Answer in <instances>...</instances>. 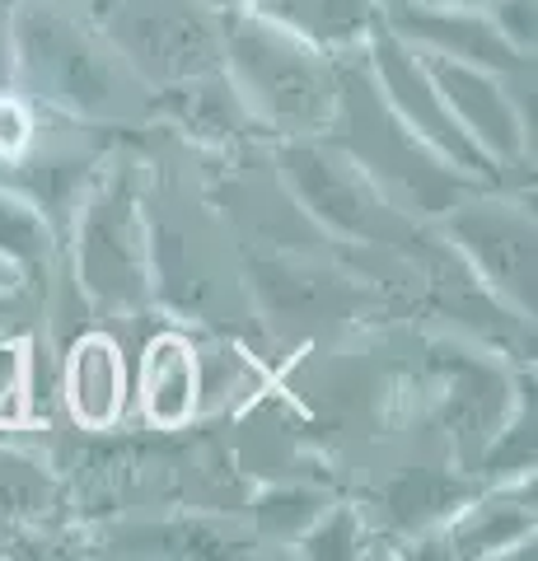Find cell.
Returning a JSON list of instances; mask_svg holds the SVG:
<instances>
[{
  "label": "cell",
  "mask_w": 538,
  "mask_h": 561,
  "mask_svg": "<svg viewBox=\"0 0 538 561\" xmlns=\"http://www.w3.org/2000/svg\"><path fill=\"white\" fill-rule=\"evenodd\" d=\"M445 375V426L449 440L459 449L463 472H473L482 449L492 445V435L501 431V421L511 416V402L519 383L506 375V365L488 360L482 351H445L440 356Z\"/></svg>",
  "instance_id": "30bf717a"
},
{
  "label": "cell",
  "mask_w": 538,
  "mask_h": 561,
  "mask_svg": "<svg viewBox=\"0 0 538 561\" xmlns=\"http://www.w3.org/2000/svg\"><path fill=\"white\" fill-rule=\"evenodd\" d=\"M492 28L506 38L519 57H534L538 43V0H478Z\"/></svg>",
  "instance_id": "603a6c76"
},
{
  "label": "cell",
  "mask_w": 538,
  "mask_h": 561,
  "mask_svg": "<svg viewBox=\"0 0 538 561\" xmlns=\"http://www.w3.org/2000/svg\"><path fill=\"white\" fill-rule=\"evenodd\" d=\"M76 286L99 313H141L154 295V239L141 202V164L127 154L90 173L71 210Z\"/></svg>",
  "instance_id": "3957f363"
},
{
  "label": "cell",
  "mask_w": 538,
  "mask_h": 561,
  "mask_svg": "<svg viewBox=\"0 0 538 561\" xmlns=\"http://www.w3.org/2000/svg\"><path fill=\"white\" fill-rule=\"evenodd\" d=\"M323 505L328 501L319 496V491H309V486H272V491L257 496L253 515H257V529H263L267 538L295 542V538L309 529V519H314Z\"/></svg>",
  "instance_id": "d6986e66"
},
{
  "label": "cell",
  "mask_w": 538,
  "mask_h": 561,
  "mask_svg": "<svg viewBox=\"0 0 538 561\" xmlns=\"http://www.w3.org/2000/svg\"><path fill=\"white\" fill-rule=\"evenodd\" d=\"M57 253H61V230L47 220V210L28 192L0 179V257L24 280H43L57 267Z\"/></svg>",
  "instance_id": "2e32d148"
},
{
  "label": "cell",
  "mask_w": 538,
  "mask_h": 561,
  "mask_svg": "<svg viewBox=\"0 0 538 561\" xmlns=\"http://www.w3.org/2000/svg\"><path fill=\"white\" fill-rule=\"evenodd\" d=\"M220 66L263 131L286 140L333 131L342 99L337 57L309 47L267 14L249 5L220 10Z\"/></svg>",
  "instance_id": "7a4b0ae2"
},
{
  "label": "cell",
  "mask_w": 538,
  "mask_h": 561,
  "mask_svg": "<svg viewBox=\"0 0 538 561\" xmlns=\"http://www.w3.org/2000/svg\"><path fill=\"white\" fill-rule=\"evenodd\" d=\"M426 5H478V0H426Z\"/></svg>",
  "instance_id": "83f0119b"
},
{
  "label": "cell",
  "mask_w": 538,
  "mask_h": 561,
  "mask_svg": "<svg viewBox=\"0 0 538 561\" xmlns=\"http://www.w3.org/2000/svg\"><path fill=\"white\" fill-rule=\"evenodd\" d=\"M90 24L146 90L220 66V10L211 0H94Z\"/></svg>",
  "instance_id": "5b68a950"
},
{
  "label": "cell",
  "mask_w": 538,
  "mask_h": 561,
  "mask_svg": "<svg viewBox=\"0 0 538 561\" xmlns=\"http://www.w3.org/2000/svg\"><path fill=\"white\" fill-rule=\"evenodd\" d=\"M51 486L33 463L0 454V515H38L47 511Z\"/></svg>",
  "instance_id": "44dd1931"
},
{
  "label": "cell",
  "mask_w": 538,
  "mask_h": 561,
  "mask_svg": "<svg viewBox=\"0 0 538 561\" xmlns=\"http://www.w3.org/2000/svg\"><path fill=\"white\" fill-rule=\"evenodd\" d=\"M0 90H14V5L0 0Z\"/></svg>",
  "instance_id": "cb8c5ba5"
},
{
  "label": "cell",
  "mask_w": 538,
  "mask_h": 561,
  "mask_svg": "<svg viewBox=\"0 0 538 561\" xmlns=\"http://www.w3.org/2000/svg\"><path fill=\"white\" fill-rule=\"evenodd\" d=\"M33 389V346L14 337L5 328L0 332V421H24V402Z\"/></svg>",
  "instance_id": "ffe728a7"
},
{
  "label": "cell",
  "mask_w": 538,
  "mask_h": 561,
  "mask_svg": "<svg viewBox=\"0 0 538 561\" xmlns=\"http://www.w3.org/2000/svg\"><path fill=\"white\" fill-rule=\"evenodd\" d=\"M422 61L431 70V80H436L445 108L455 113V122L468 136H473V146L488 154L501 173L525 169L529 154H534V117L525 113L519 90H515L519 70L515 76H496V70H488V66L426 57V51H422Z\"/></svg>",
  "instance_id": "ba28073f"
},
{
  "label": "cell",
  "mask_w": 538,
  "mask_h": 561,
  "mask_svg": "<svg viewBox=\"0 0 538 561\" xmlns=\"http://www.w3.org/2000/svg\"><path fill=\"white\" fill-rule=\"evenodd\" d=\"M20 319V290H0V332Z\"/></svg>",
  "instance_id": "d4e9b609"
},
{
  "label": "cell",
  "mask_w": 538,
  "mask_h": 561,
  "mask_svg": "<svg viewBox=\"0 0 538 561\" xmlns=\"http://www.w3.org/2000/svg\"><path fill=\"white\" fill-rule=\"evenodd\" d=\"M216 10H239V5H253V0H211Z\"/></svg>",
  "instance_id": "4316f807"
},
{
  "label": "cell",
  "mask_w": 538,
  "mask_h": 561,
  "mask_svg": "<svg viewBox=\"0 0 538 561\" xmlns=\"http://www.w3.org/2000/svg\"><path fill=\"white\" fill-rule=\"evenodd\" d=\"M249 10L290 28L295 38L328 51V57H360L370 28L379 24V0H253Z\"/></svg>",
  "instance_id": "9a60e30c"
},
{
  "label": "cell",
  "mask_w": 538,
  "mask_h": 561,
  "mask_svg": "<svg viewBox=\"0 0 538 561\" xmlns=\"http://www.w3.org/2000/svg\"><path fill=\"white\" fill-rule=\"evenodd\" d=\"M160 113L183 136H193L197 146H239L244 136L263 131L257 127V117L249 113L244 94H239L234 80L225 76V66H211V70L187 76L179 84H164L160 90Z\"/></svg>",
  "instance_id": "5bb4252c"
},
{
  "label": "cell",
  "mask_w": 538,
  "mask_h": 561,
  "mask_svg": "<svg viewBox=\"0 0 538 561\" xmlns=\"http://www.w3.org/2000/svg\"><path fill=\"white\" fill-rule=\"evenodd\" d=\"M206 375L202 356L183 332H154L141 351V370H136L131 398L154 431H183L202 412Z\"/></svg>",
  "instance_id": "4fadbf2b"
},
{
  "label": "cell",
  "mask_w": 538,
  "mask_h": 561,
  "mask_svg": "<svg viewBox=\"0 0 538 561\" xmlns=\"http://www.w3.org/2000/svg\"><path fill=\"white\" fill-rule=\"evenodd\" d=\"M360 542H366V524H360L356 505H323V511L309 519V529L295 538V552L319 557V561H342V557L366 552Z\"/></svg>",
  "instance_id": "ac0fdd59"
},
{
  "label": "cell",
  "mask_w": 538,
  "mask_h": 561,
  "mask_svg": "<svg viewBox=\"0 0 538 561\" xmlns=\"http://www.w3.org/2000/svg\"><path fill=\"white\" fill-rule=\"evenodd\" d=\"M14 90L76 122H127L141 113L146 84L94 24H80L57 0H20Z\"/></svg>",
  "instance_id": "6da1fadb"
},
{
  "label": "cell",
  "mask_w": 538,
  "mask_h": 561,
  "mask_svg": "<svg viewBox=\"0 0 538 561\" xmlns=\"http://www.w3.org/2000/svg\"><path fill=\"white\" fill-rule=\"evenodd\" d=\"M534 478L496 482L488 496H468L440 524L445 557H511L534 552Z\"/></svg>",
  "instance_id": "7c38bea8"
},
{
  "label": "cell",
  "mask_w": 538,
  "mask_h": 561,
  "mask_svg": "<svg viewBox=\"0 0 538 561\" xmlns=\"http://www.w3.org/2000/svg\"><path fill=\"white\" fill-rule=\"evenodd\" d=\"M24 286H28V280H24L20 272H14L5 257H0V290H24Z\"/></svg>",
  "instance_id": "484cf974"
},
{
  "label": "cell",
  "mask_w": 538,
  "mask_h": 561,
  "mask_svg": "<svg viewBox=\"0 0 538 561\" xmlns=\"http://www.w3.org/2000/svg\"><path fill=\"white\" fill-rule=\"evenodd\" d=\"M534 379L525 383L519 379L515 402H511V416L501 421V431L492 435V445L482 449V459L473 472H482L488 482H519V478H534Z\"/></svg>",
  "instance_id": "e0dca14e"
},
{
  "label": "cell",
  "mask_w": 538,
  "mask_h": 561,
  "mask_svg": "<svg viewBox=\"0 0 538 561\" xmlns=\"http://www.w3.org/2000/svg\"><path fill=\"white\" fill-rule=\"evenodd\" d=\"M282 173L319 225L356 243H389L403 230V206L379 187L346 150L319 146V136H290Z\"/></svg>",
  "instance_id": "52a82bcc"
},
{
  "label": "cell",
  "mask_w": 538,
  "mask_h": 561,
  "mask_svg": "<svg viewBox=\"0 0 538 561\" xmlns=\"http://www.w3.org/2000/svg\"><path fill=\"white\" fill-rule=\"evenodd\" d=\"M385 24L403 38L412 51L426 57H449L468 66H488L496 76L534 66V57L519 51L492 28L482 5H426V0H385Z\"/></svg>",
  "instance_id": "9c48e42d"
},
{
  "label": "cell",
  "mask_w": 538,
  "mask_h": 561,
  "mask_svg": "<svg viewBox=\"0 0 538 561\" xmlns=\"http://www.w3.org/2000/svg\"><path fill=\"white\" fill-rule=\"evenodd\" d=\"M61 402L80 431H113L131 408L127 351L113 332H80L61 360Z\"/></svg>",
  "instance_id": "8fae6325"
},
{
  "label": "cell",
  "mask_w": 538,
  "mask_h": 561,
  "mask_svg": "<svg viewBox=\"0 0 538 561\" xmlns=\"http://www.w3.org/2000/svg\"><path fill=\"white\" fill-rule=\"evenodd\" d=\"M360 57H366V76L375 84L379 103L393 113L398 127H403L412 140H422L436 160H445L455 173H463V179L496 187L501 169L473 146V136L455 122V113L445 108L436 80H431V70L422 61V51H412L403 38H398V33L385 24V14H379V24L370 28Z\"/></svg>",
  "instance_id": "8992f818"
},
{
  "label": "cell",
  "mask_w": 538,
  "mask_h": 561,
  "mask_svg": "<svg viewBox=\"0 0 538 561\" xmlns=\"http://www.w3.org/2000/svg\"><path fill=\"white\" fill-rule=\"evenodd\" d=\"M440 239L478 276V286L519 323H534L538 309V225L525 197L501 187H468L445 206Z\"/></svg>",
  "instance_id": "277c9868"
},
{
  "label": "cell",
  "mask_w": 538,
  "mask_h": 561,
  "mask_svg": "<svg viewBox=\"0 0 538 561\" xmlns=\"http://www.w3.org/2000/svg\"><path fill=\"white\" fill-rule=\"evenodd\" d=\"M38 146V103L20 90H0V164H14Z\"/></svg>",
  "instance_id": "7402d4cb"
}]
</instances>
